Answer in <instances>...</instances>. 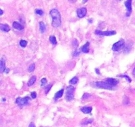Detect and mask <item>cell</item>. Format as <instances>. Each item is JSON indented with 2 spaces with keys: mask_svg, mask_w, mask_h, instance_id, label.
<instances>
[{
  "mask_svg": "<svg viewBox=\"0 0 135 127\" xmlns=\"http://www.w3.org/2000/svg\"><path fill=\"white\" fill-rule=\"evenodd\" d=\"M3 14H4V11L0 9V15H2Z\"/></svg>",
  "mask_w": 135,
  "mask_h": 127,
  "instance_id": "obj_33",
  "label": "cell"
},
{
  "mask_svg": "<svg viewBox=\"0 0 135 127\" xmlns=\"http://www.w3.org/2000/svg\"><path fill=\"white\" fill-rule=\"evenodd\" d=\"M106 82L113 87L117 86V85L119 84V81L116 79H114V78H107V79H106Z\"/></svg>",
  "mask_w": 135,
  "mask_h": 127,
  "instance_id": "obj_9",
  "label": "cell"
},
{
  "mask_svg": "<svg viewBox=\"0 0 135 127\" xmlns=\"http://www.w3.org/2000/svg\"><path fill=\"white\" fill-rule=\"evenodd\" d=\"M78 77L77 76L74 77L72 80L69 81V84H73V85H75V84H76L77 82H78Z\"/></svg>",
  "mask_w": 135,
  "mask_h": 127,
  "instance_id": "obj_18",
  "label": "cell"
},
{
  "mask_svg": "<svg viewBox=\"0 0 135 127\" xmlns=\"http://www.w3.org/2000/svg\"><path fill=\"white\" fill-rule=\"evenodd\" d=\"M5 72L6 73H8L9 72V69H8V68H5Z\"/></svg>",
  "mask_w": 135,
  "mask_h": 127,
  "instance_id": "obj_34",
  "label": "cell"
},
{
  "mask_svg": "<svg viewBox=\"0 0 135 127\" xmlns=\"http://www.w3.org/2000/svg\"><path fill=\"white\" fill-rule=\"evenodd\" d=\"M13 28H15V29L20 30V31L24 29V27L20 23H18V22L17 21H15L14 23H13Z\"/></svg>",
  "mask_w": 135,
  "mask_h": 127,
  "instance_id": "obj_10",
  "label": "cell"
},
{
  "mask_svg": "<svg viewBox=\"0 0 135 127\" xmlns=\"http://www.w3.org/2000/svg\"><path fill=\"white\" fill-rule=\"evenodd\" d=\"M52 87V85L51 84H50V85H49L47 87H46V93H47L49 91H50V89H51V87Z\"/></svg>",
  "mask_w": 135,
  "mask_h": 127,
  "instance_id": "obj_26",
  "label": "cell"
},
{
  "mask_svg": "<svg viewBox=\"0 0 135 127\" xmlns=\"http://www.w3.org/2000/svg\"><path fill=\"white\" fill-rule=\"evenodd\" d=\"M96 72L98 73V74H100V71L98 70V69H96Z\"/></svg>",
  "mask_w": 135,
  "mask_h": 127,
  "instance_id": "obj_35",
  "label": "cell"
},
{
  "mask_svg": "<svg viewBox=\"0 0 135 127\" xmlns=\"http://www.w3.org/2000/svg\"><path fill=\"white\" fill-rule=\"evenodd\" d=\"M30 97H23V98H21V97H18L17 99H16V101L15 103L17 104L18 105L20 106V107H22V106L26 105L29 104V101H30Z\"/></svg>",
  "mask_w": 135,
  "mask_h": 127,
  "instance_id": "obj_4",
  "label": "cell"
},
{
  "mask_svg": "<svg viewBox=\"0 0 135 127\" xmlns=\"http://www.w3.org/2000/svg\"><path fill=\"white\" fill-rule=\"evenodd\" d=\"M73 46L75 48H77V46H78V41L76 40V39H75V40L73 41Z\"/></svg>",
  "mask_w": 135,
  "mask_h": 127,
  "instance_id": "obj_24",
  "label": "cell"
},
{
  "mask_svg": "<svg viewBox=\"0 0 135 127\" xmlns=\"http://www.w3.org/2000/svg\"><path fill=\"white\" fill-rule=\"evenodd\" d=\"M89 22H90V23H92V20H91V19H90V20H89Z\"/></svg>",
  "mask_w": 135,
  "mask_h": 127,
  "instance_id": "obj_38",
  "label": "cell"
},
{
  "mask_svg": "<svg viewBox=\"0 0 135 127\" xmlns=\"http://www.w3.org/2000/svg\"><path fill=\"white\" fill-rule=\"evenodd\" d=\"M132 73H133V75H134V76H135V68H134V69H133Z\"/></svg>",
  "mask_w": 135,
  "mask_h": 127,
  "instance_id": "obj_36",
  "label": "cell"
},
{
  "mask_svg": "<svg viewBox=\"0 0 135 127\" xmlns=\"http://www.w3.org/2000/svg\"><path fill=\"white\" fill-rule=\"evenodd\" d=\"M117 1H121V0H117Z\"/></svg>",
  "mask_w": 135,
  "mask_h": 127,
  "instance_id": "obj_39",
  "label": "cell"
},
{
  "mask_svg": "<svg viewBox=\"0 0 135 127\" xmlns=\"http://www.w3.org/2000/svg\"><path fill=\"white\" fill-rule=\"evenodd\" d=\"M0 29L4 32H9L10 31V27L7 24H0Z\"/></svg>",
  "mask_w": 135,
  "mask_h": 127,
  "instance_id": "obj_11",
  "label": "cell"
},
{
  "mask_svg": "<svg viewBox=\"0 0 135 127\" xmlns=\"http://www.w3.org/2000/svg\"><path fill=\"white\" fill-rule=\"evenodd\" d=\"M50 42L53 44H57V40H56V38L55 36H51L50 37Z\"/></svg>",
  "mask_w": 135,
  "mask_h": 127,
  "instance_id": "obj_19",
  "label": "cell"
},
{
  "mask_svg": "<svg viewBox=\"0 0 135 127\" xmlns=\"http://www.w3.org/2000/svg\"><path fill=\"white\" fill-rule=\"evenodd\" d=\"M39 25L40 32L42 33H44L45 32V31H46V25H45V24L43 22H40Z\"/></svg>",
  "mask_w": 135,
  "mask_h": 127,
  "instance_id": "obj_17",
  "label": "cell"
},
{
  "mask_svg": "<svg viewBox=\"0 0 135 127\" xmlns=\"http://www.w3.org/2000/svg\"><path fill=\"white\" fill-rule=\"evenodd\" d=\"M63 93H64V89H61V90H59V91H57V93H55V97H54V99H57L60 98V97H62V95H63Z\"/></svg>",
  "mask_w": 135,
  "mask_h": 127,
  "instance_id": "obj_15",
  "label": "cell"
},
{
  "mask_svg": "<svg viewBox=\"0 0 135 127\" xmlns=\"http://www.w3.org/2000/svg\"><path fill=\"white\" fill-rule=\"evenodd\" d=\"M47 83V80L46 78H43L41 80V84H42V85H44L45 84H46Z\"/></svg>",
  "mask_w": 135,
  "mask_h": 127,
  "instance_id": "obj_25",
  "label": "cell"
},
{
  "mask_svg": "<svg viewBox=\"0 0 135 127\" xmlns=\"http://www.w3.org/2000/svg\"><path fill=\"white\" fill-rule=\"evenodd\" d=\"M92 111V108L91 107H84L81 109V111L82 113H85V114L90 113Z\"/></svg>",
  "mask_w": 135,
  "mask_h": 127,
  "instance_id": "obj_13",
  "label": "cell"
},
{
  "mask_svg": "<svg viewBox=\"0 0 135 127\" xmlns=\"http://www.w3.org/2000/svg\"><path fill=\"white\" fill-rule=\"evenodd\" d=\"M75 88L72 85H69L67 87V93H66V99L68 101H71L74 98V91Z\"/></svg>",
  "mask_w": 135,
  "mask_h": 127,
  "instance_id": "obj_3",
  "label": "cell"
},
{
  "mask_svg": "<svg viewBox=\"0 0 135 127\" xmlns=\"http://www.w3.org/2000/svg\"><path fill=\"white\" fill-rule=\"evenodd\" d=\"M89 46H90V43H89L88 42H87L82 46V48H81V50H82L84 53H88Z\"/></svg>",
  "mask_w": 135,
  "mask_h": 127,
  "instance_id": "obj_14",
  "label": "cell"
},
{
  "mask_svg": "<svg viewBox=\"0 0 135 127\" xmlns=\"http://www.w3.org/2000/svg\"><path fill=\"white\" fill-rule=\"evenodd\" d=\"M92 121H93L92 119H90V120H87V121H86V123H84V124H87L88 123H92Z\"/></svg>",
  "mask_w": 135,
  "mask_h": 127,
  "instance_id": "obj_30",
  "label": "cell"
},
{
  "mask_svg": "<svg viewBox=\"0 0 135 127\" xmlns=\"http://www.w3.org/2000/svg\"><path fill=\"white\" fill-rule=\"evenodd\" d=\"M36 96H37V95H36V93L35 91H33V92L31 93V97H32V99H35L36 97Z\"/></svg>",
  "mask_w": 135,
  "mask_h": 127,
  "instance_id": "obj_27",
  "label": "cell"
},
{
  "mask_svg": "<svg viewBox=\"0 0 135 127\" xmlns=\"http://www.w3.org/2000/svg\"><path fill=\"white\" fill-rule=\"evenodd\" d=\"M90 97V95L88 94V93H84V94L83 95V96H82V99H86V98H88Z\"/></svg>",
  "mask_w": 135,
  "mask_h": 127,
  "instance_id": "obj_28",
  "label": "cell"
},
{
  "mask_svg": "<svg viewBox=\"0 0 135 127\" xmlns=\"http://www.w3.org/2000/svg\"><path fill=\"white\" fill-rule=\"evenodd\" d=\"M35 13L36 14L39 15H42L44 14V12H43L42 10H41V9H36Z\"/></svg>",
  "mask_w": 135,
  "mask_h": 127,
  "instance_id": "obj_23",
  "label": "cell"
},
{
  "mask_svg": "<svg viewBox=\"0 0 135 127\" xmlns=\"http://www.w3.org/2000/svg\"><path fill=\"white\" fill-rule=\"evenodd\" d=\"M29 127H36L35 124H34V123H30V124H29Z\"/></svg>",
  "mask_w": 135,
  "mask_h": 127,
  "instance_id": "obj_31",
  "label": "cell"
},
{
  "mask_svg": "<svg viewBox=\"0 0 135 127\" xmlns=\"http://www.w3.org/2000/svg\"><path fill=\"white\" fill-rule=\"evenodd\" d=\"M34 69H35V64H32L29 67V72H34Z\"/></svg>",
  "mask_w": 135,
  "mask_h": 127,
  "instance_id": "obj_20",
  "label": "cell"
},
{
  "mask_svg": "<svg viewBox=\"0 0 135 127\" xmlns=\"http://www.w3.org/2000/svg\"><path fill=\"white\" fill-rule=\"evenodd\" d=\"M79 54H80V51L79 50H76L75 52L73 53V56H77Z\"/></svg>",
  "mask_w": 135,
  "mask_h": 127,
  "instance_id": "obj_29",
  "label": "cell"
},
{
  "mask_svg": "<svg viewBox=\"0 0 135 127\" xmlns=\"http://www.w3.org/2000/svg\"><path fill=\"white\" fill-rule=\"evenodd\" d=\"M87 13V9L85 7H82L77 9V15L79 18H82L85 16Z\"/></svg>",
  "mask_w": 135,
  "mask_h": 127,
  "instance_id": "obj_8",
  "label": "cell"
},
{
  "mask_svg": "<svg viewBox=\"0 0 135 127\" xmlns=\"http://www.w3.org/2000/svg\"><path fill=\"white\" fill-rule=\"evenodd\" d=\"M95 34L100 36H112L116 34L115 31H102L100 30H96Z\"/></svg>",
  "mask_w": 135,
  "mask_h": 127,
  "instance_id": "obj_5",
  "label": "cell"
},
{
  "mask_svg": "<svg viewBox=\"0 0 135 127\" xmlns=\"http://www.w3.org/2000/svg\"><path fill=\"white\" fill-rule=\"evenodd\" d=\"M20 45L22 48H25L27 45V42L25 40H21L20 41Z\"/></svg>",
  "mask_w": 135,
  "mask_h": 127,
  "instance_id": "obj_21",
  "label": "cell"
},
{
  "mask_svg": "<svg viewBox=\"0 0 135 127\" xmlns=\"http://www.w3.org/2000/svg\"><path fill=\"white\" fill-rule=\"evenodd\" d=\"M68 1H69L70 3H72V4H73V3H75V2L77 1V0H68Z\"/></svg>",
  "mask_w": 135,
  "mask_h": 127,
  "instance_id": "obj_32",
  "label": "cell"
},
{
  "mask_svg": "<svg viewBox=\"0 0 135 127\" xmlns=\"http://www.w3.org/2000/svg\"><path fill=\"white\" fill-rule=\"evenodd\" d=\"M124 45V40L123 39H120L118 42L113 44L112 46V50L113 51H119L123 48Z\"/></svg>",
  "mask_w": 135,
  "mask_h": 127,
  "instance_id": "obj_6",
  "label": "cell"
},
{
  "mask_svg": "<svg viewBox=\"0 0 135 127\" xmlns=\"http://www.w3.org/2000/svg\"><path fill=\"white\" fill-rule=\"evenodd\" d=\"M132 0H127L124 2V5L127 8V13H126V16L127 17H129L132 13Z\"/></svg>",
  "mask_w": 135,
  "mask_h": 127,
  "instance_id": "obj_7",
  "label": "cell"
},
{
  "mask_svg": "<svg viewBox=\"0 0 135 127\" xmlns=\"http://www.w3.org/2000/svg\"><path fill=\"white\" fill-rule=\"evenodd\" d=\"M5 69V62L4 59L0 60V73H4Z\"/></svg>",
  "mask_w": 135,
  "mask_h": 127,
  "instance_id": "obj_12",
  "label": "cell"
},
{
  "mask_svg": "<svg viewBox=\"0 0 135 127\" xmlns=\"http://www.w3.org/2000/svg\"><path fill=\"white\" fill-rule=\"evenodd\" d=\"M119 77H124V78H126L127 80L128 81V82L130 83V82H131V79L128 76H126V75H123V76H119Z\"/></svg>",
  "mask_w": 135,
  "mask_h": 127,
  "instance_id": "obj_22",
  "label": "cell"
},
{
  "mask_svg": "<svg viewBox=\"0 0 135 127\" xmlns=\"http://www.w3.org/2000/svg\"><path fill=\"white\" fill-rule=\"evenodd\" d=\"M36 77L35 76H33L30 79V80H29V81H28V86H32L33 84H34L36 82Z\"/></svg>",
  "mask_w": 135,
  "mask_h": 127,
  "instance_id": "obj_16",
  "label": "cell"
},
{
  "mask_svg": "<svg viewBox=\"0 0 135 127\" xmlns=\"http://www.w3.org/2000/svg\"><path fill=\"white\" fill-rule=\"evenodd\" d=\"M87 1H88V0H82V3H83V4H85Z\"/></svg>",
  "mask_w": 135,
  "mask_h": 127,
  "instance_id": "obj_37",
  "label": "cell"
},
{
  "mask_svg": "<svg viewBox=\"0 0 135 127\" xmlns=\"http://www.w3.org/2000/svg\"><path fill=\"white\" fill-rule=\"evenodd\" d=\"M50 15L53 19L52 26L53 27H59L61 24V16L59 11L56 9H53L50 11Z\"/></svg>",
  "mask_w": 135,
  "mask_h": 127,
  "instance_id": "obj_1",
  "label": "cell"
},
{
  "mask_svg": "<svg viewBox=\"0 0 135 127\" xmlns=\"http://www.w3.org/2000/svg\"><path fill=\"white\" fill-rule=\"evenodd\" d=\"M95 86L98 88L104 89H109V90H113V87H112L106 81H96L95 83Z\"/></svg>",
  "mask_w": 135,
  "mask_h": 127,
  "instance_id": "obj_2",
  "label": "cell"
}]
</instances>
